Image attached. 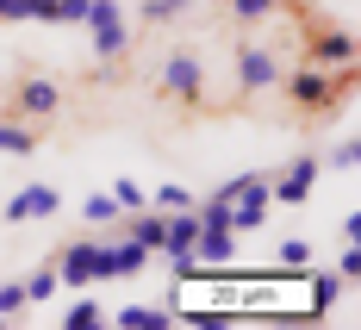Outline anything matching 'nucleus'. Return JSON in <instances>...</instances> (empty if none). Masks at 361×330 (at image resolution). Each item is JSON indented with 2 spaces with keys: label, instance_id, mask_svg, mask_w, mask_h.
<instances>
[{
  "label": "nucleus",
  "instance_id": "nucleus-11",
  "mask_svg": "<svg viewBox=\"0 0 361 330\" xmlns=\"http://www.w3.org/2000/svg\"><path fill=\"white\" fill-rule=\"evenodd\" d=\"M162 231H169V212H149V206H137V212H125V237H131V243H144L149 256L162 250Z\"/></svg>",
  "mask_w": 361,
  "mask_h": 330
},
{
  "label": "nucleus",
  "instance_id": "nucleus-16",
  "mask_svg": "<svg viewBox=\"0 0 361 330\" xmlns=\"http://www.w3.org/2000/svg\"><path fill=\"white\" fill-rule=\"evenodd\" d=\"M336 293H343V274H312V324L336 305Z\"/></svg>",
  "mask_w": 361,
  "mask_h": 330
},
{
  "label": "nucleus",
  "instance_id": "nucleus-24",
  "mask_svg": "<svg viewBox=\"0 0 361 330\" xmlns=\"http://www.w3.org/2000/svg\"><path fill=\"white\" fill-rule=\"evenodd\" d=\"M112 200H118V212H137V206H149V193H144L137 181H118V187H112Z\"/></svg>",
  "mask_w": 361,
  "mask_h": 330
},
{
  "label": "nucleus",
  "instance_id": "nucleus-20",
  "mask_svg": "<svg viewBox=\"0 0 361 330\" xmlns=\"http://www.w3.org/2000/svg\"><path fill=\"white\" fill-rule=\"evenodd\" d=\"M149 206H162V212H180V206H193V193H187L180 181H162L156 193H149Z\"/></svg>",
  "mask_w": 361,
  "mask_h": 330
},
{
  "label": "nucleus",
  "instance_id": "nucleus-3",
  "mask_svg": "<svg viewBox=\"0 0 361 330\" xmlns=\"http://www.w3.org/2000/svg\"><path fill=\"white\" fill-rule=\"evenodd\" d=\"M56 112H63V81H50V75L25 69L6 87V118H19V125H50Z\"/></svg>",
  "mask_w": 361,
  "mask_h": 330
},
{
  "label": "nucleus",
  "instance_id": "nucleus-6",
  "mask_svg": "<svg viewBox=\"0 0 361 330\" xmlns=\"http://www.w3.org/2000/svg\"><path fill=\"white\" fill-rule=\"evenodd\" d=\"M281 87V56L268 44H243L237 50V100H255V94H274Z\"/></svg>",
  "mask_w": 361,
  "mask_h": 330
},
{
  "label": "nucleus",
  "instance_id": "nucleus-5",
  "mask_svg": "<svg viewBox=\"0 0 361 330\" xmlns=\"http://www.w3.org/2000/svg\"><path fill=\"white\" fill-rule=\"evenodd\" d=\"M299 50H305V63H318V69H343V63H355V32L318 19V25H305Z\"/></svg>",
  "mask_w": 361,
  "mask_h": 330
},
{
  "label": "nucleus",
  "instance_id": "nucleus-22",
  "mask_svg": "<svg viewBox=\"0 0 361 330\" xmlns=\"http://www.w3.org/2000/svg\"><path fill=\"white\" fill-rule=\"evenodd\" d=\"M305 262H312V243H305V237H287V243H281V268H287V274H299Z\"/></svg>",
  "mask_w": 361,
  "mask_h": 330
},
{
  "label": "nucleus",
  "instance_id": "nucleus-15",
  "mask_svg": "<svg viewBox=\"0 0 361 330\" xmlns=\"http://www.w3.org/2000/svg\"><path fill=\"white\" fill-rule=\"evenodd\" d=\"M187 6H193V0H144L137 19H144V25H175V19H187Z\"/></svg>",
  "mask_w": 361,
  "mask_h": 330
},
{
  "label": "nucleus",
  "instance_id": "nucleus-14",
  "mask_svg": "<svg viewBox=\"0 0 361 330\" xmlns=\"http://www.w3.org/2000/svg\"><path fill=\"white\" fill-rule=\"evenodd\" d=\"M37 138H44V125H19V118L0 125V149H6V156H32Z\"/></svg>",
  "mask_w": 361,
  "mask_h": 330
},
{
  "label": "nucleus",
  "instance_id": "nucleus-12",
  "mask_svg": "<svg viewBox=\"0 0 361 330\" xmlns=\"http://www.w3.org/2000/svg\"><path fill=\"white\" fill-rule=\"evenodd\" d=\"M218 13H231V25H268L281 0H218Z\"/></svg>",
  "mask_w": 361,
  "mask_h": 330
},
{
  "label": "nucleus",
  "instance_id": "nucleus-2",
  "mask_svg": "<svg viewBox=\"0 0 361 330\" xmlns=\"http://www.w3.org/2000/svg\"><path fill=\"white\" fill-rule=\"evenodd\" d=\"M156 94H162L169 106L200 112V106H206V63H200L193 50H169L162 69H156Z\"/></svg>",
  "mask_w": 361,
  "mask_h": 330
},
{
  "label": "nucleus",
  "instance_id": "nucleus-18",
  "mask_svg": "<svg viewBox=\"0 0 361 330\" xmlns=\"http://www.w3.org/2000/svg\"><path fill=\"white\" fill-rule=\"evenodd\" d=\"M100 324H106V312L94 299H75L69 312H63V330H100Z\"/></svg>",
  "mask_w": 361,
  "mask_h": 330
},
{
  "label": "nucleus",
  "instance_id": "nucleus-17",
  "mask_svg": "<svg viewBox=\"0 0 361 330\" xmlns=\"http://www.w3.org/2000/svg\"><path fill=\"white\" fill-rule=\"evenodd\" d=\"M169 318H175V312H156V305H125V312H118L125 330H169Z\"/></svg>",
  "mask_w": 361,
  "mask_h": 330
},
{
  "label": "nucleus",
  "instance_id": "nucleus-9",
  "mask_svg": "<svg viewBox=\"0 0 361 330\" xmlns=\"http://www.w3.org/2000/svg\"><path fill=\"white\" fill-rule=\"evenodd\" d=\"M94 237H75V243H63L56 256H50V268H56V281H69V287H94Z\"/></svg>",
  "mask_w": 361,
  "mask_h": 330
},
{
  "label": "nucleus",
  "instance_id": "nucleus-8",
  "mask_svg": "<svg viewBox=\"0 0 361 330\" xmlns=\"http://www.w3.org/2000/svg\"><path fill=\"white\" fill-rule=\"evenodd\" d=\"M312 181H318V156H293L287 175H268V200H281V206H305V200H312Z\"/></svg>",
  "mask_w": 361,
  "mask_h": 330
},
{
  "label": "nucleus",
  "instance_id": "nucleus-23",
  "mask_svg": "<svg viewBox=\"0 0 361 330\" xmlns=\"http://www.w3.org/2000/svg\"><path fill=\"white\" fill-rule=\"evenodd\" d=\"M25 281H13V287H0V318H25Z\"/></svg>",
  "mask_w": 361,
  "mask_h": 330
},
{
  "label": "nucleus",
  "instance_id": "nucleus-4",
  "mask_svg": "<svg viewBox=\"0 0 361 330\" xmlns=\"http://www.w3.org/2000/svg\"><path fill=\"white\" fill-rule=\"evenodd\" d=\"M87 37H94V50H100V63H125V50H131V25H125V13H118V0H87Z\"/></svg>",
  "mask_w": 361,
  "mask_h": 330
},
{
  "label": "nucleus",
  "instance_id": "nucleus-10",
  "mask_svg": "<svg viewBox=\"0 0 361 330\" xmlns=\"http://www.w3.org/2000/svg\"><path fill=\"white\" fill-rule=\"evenodd\" d=\"M63 200H56V187H19L13 200H6V219L13 224H37V219H50Z\"/></svg>",
  "mask_w": 361,
  "mask_h": 330
},
{
  "label": "nucleus",
  "instance_id": "nucleus-13",
  "mask_svg": "<svg viewBox=\"0 0 361 330\" xmlns=\"http://www.w3.org/2000/svg\"><path fill=\"white\" fill-rule=\"evenodd\" d=\"M231 256H237V237H231V231H200V243H193V262H212V268H224Z\"/></svg>",
  "mask_w": 361,
  "mask_h": 330
},
{
  "label": "nucleus",
  "instance_id": "nucleus-25",
  "mask_svg": "<svg viewBox=\"0 0 361 330\" xmlns=\"http://www.w3.org/2000/svg\"><path fill=\"white\" fill-rule=\"evenodd\" d=\"M336 274H343V287H355V281H361V243H349V250H343Z\"/></svg>",
  "mask_w": 361,
  "mask_h": 330
},
{
  "label": "nucleus",
  "instance_id": "nucleus-26",
  "mask_svg": "<svg viewBox=\"0 0 361 330\" xmlns=\"http://www.w3.org/2000/svg\"><path fill=\"white\" fill-rule=\"evenodd\" d=\"M0 19H32V0H0Z\"/></svg>",
  "mask_w": 361,
  "mask_h": 330
},
{
  "label": "nucleus",
  "instance_id": "nucleus-7",
  "mask_svg": "<svg viewBox=\"0 0 361 330\" xmlns=\"http://www.w3.org/2000/svg\"><path fill=\"white\" fill-rule=\"evenodd\" d=\"M149 250L144 243H131V237H112L94 250V281H131V274H144Z\"/></svg>",
  "mask_w": 361,
  "mask_h": 330
},
{
  "label": "nucleus",
  "instance_id": "nucleus-21",
  "mask_svg": "<svg viewBox=\"0 0 361 330\" xmlns=\"http://www.w3.org/2000/svg\"><path fill=\"white\" fill-rule=\"evenodd\" d=\"M56 287H63V281H56V268H37V274H25V299H56Z\"/></svg>",
  "mask_w": 361,
  "mask_h": 330
},
{
  "label": "nucleus",
  "instance_id": "nucleus-1",
  "mask_svg": "<svg viewBox=\"0 0 361 330\" xmlns=\"http://www.w3.org/2000/svg\"><path fill=\"white\" fill-rule=\"evenodd\" d=\"M361 69L355 63H343V69H318V63H299V69H281V94H287V106L299 118H330V112L349 106V94H355Z\"/></svg>",
  "mask_w": 361,
  "mask_h": 330
},
{
  "label": "nucleus",
  "instance_id": "nucleus-19",
  "mask_svg": "<svg viewBox=\"0 0 361 330\" xmlns=\"http://www.w3.org/2000/svg\"><path fill=\"white\" fill-rule=\"evenodd\" d=\"M81 219H87V224H100V231H106V224H118L125 212H118V200H112V193H94V200L81 206Z\"/></svg>",
  "mask_w": 361,
  "mask_h": 330
}]
</instances>
